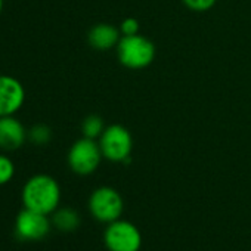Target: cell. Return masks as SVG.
<instances>
[{"mask_svg":"<svg viewBox=\"0 0 251 251\" xmlns=\"http://www.w3.org/2000/svg\"><path fill=\"white\" fill-rule=\"evenodd\" d=\"M59 201V183L49 175H36L30 177L23 188V202L28 210L52 214L58 208Z\"/></svg>","mask_w":251,"mask_h":251,"instance_id":"obj_1","label":"cell"},{"mask_svg":"<svg viewBox=\"0 0 251 251\" xmlns=\"http://www.w3.org/2000/svg\"><path fill=\"white\" fill-rule=\"evenodd\" d=\"M115 50L120 64L129 70H142L150 67L157 55L155 45L141 34L121 37Z\"/></svg>","mask_w":251,"mask_h":251,"instance_id":"obj_2","label":"cell"},{"mask_svg":"<svg viewBox=\"0 0 251 251\" xmlns=\"http://www.w3.org/2000/svg\"><path fill=\"white\" fill-rule=\"evenodd\" d=\"M103 158L112 163H124L130 160L133 150V138L129 129L121 124L106 126L98 139Z\"/></svg>","mask_w":251,"mask_h":251,"instance_id":"obj_3","label":"cell"},{"mask_svg":"<svg viewBox=\"0 0 251 251\" xmlns=\"http://www.w3.org/2000/svg\"><path fill=\"white\" fill-rule=\"evenodd\" d=\"M103 155L96 139L81 138L73 144L68 151V166L80 176H89L99 167Z\"/></svg>","mask_w":251,"mask_h":251,"instance_id":"obj_4","label":"cell"},{"mask_svg":"<svg viewBox=\"0 0 251 251\" xmlns=\"http://www.w3.org/2000/svg\"><path fill=\"white\" fill-rule=\"evenodd\" d=\"M123 208V197L111 186H100L95 189L89 198V210L92 216L102 223H112L118 220Z\"/></svg>","mask_w":251,"mask_h":251,"instance_id":"obj_5","label":"cell"},{"mask_svg":"<svg viewBox=\"0 0 251 251\" xmlns=\"http://www.w3.org/2000/svg\"><path fill=\"white\" fill-rule=\"evenodd\" d=\"M103 241L109 251H139L142 247V235L139 229L133 223L120 219L108 223Z\"/></svg>","mask_w":251,"mask_h":251,"instance_id":"obj_6","label":"cell"},{"mask_svg":"<svg viewBox=\"0 0 251 251\" xmlns=\"http://www.w3.org/2000/svg\"><path fill=\"white\" fill-rule=\"evenodd\" d=\"M49 230L50 220L48 214L24 207L15 219V235L21 241H40L48 236Z\"/></svg>","mask_w":251,"mask_h":251,"instance_id":"obj_7","label":"cell"},{"mask_svg":"<svg viewBox=\"0 0 251 251\" xmlns=\"http://www.w3.org/2000/svg\"><path fill=\"white\" fill-rule=\"evenodd\" d=\"M25 90L17 78L0 75V117L15 114L24 103Z\"/></svg>","mask_w":251,"mask_h":251,"instance_id":"obj_8","label":"cell"},{"mask_svg":"<svg viewBox=\"0 0 251 251\" xmlns=\"http://www.w3.org/2000/svg\"><path fill=\"white\" fill-rule=\"evenodd\" d=\"M27 133L24 126L12 115L0 117V148L14 151L23 147Z\"/></svg>","mask_w":251,"mask_h":251,"instance_id":"obj_9","label":"cell"},{"mask_svg":"<svg viewBox=\"0 0 251 251\" xmlns=\"http://www.w3.org/2000/svg\"><path fill=\"white\" fill-rule=\"evenodd\" d=\"M120 39H121V33H120L118 27H115L112 24H106V23L93 25L87 34L89 45L95 50H100V52L115 49Z\"/></svg>","mask_w":251,"mask_h":251,"instance_id":"obj_10","label":"cell"},{"mask_svg":"<svg viewBox=\"0 0 251 251\" xmlns=\"http://www.w3.org/2000/svg\"><path fill=\"white\" fill-rule=\"evenodd\" d=\"M52 222L56 226V229H59L62 232H74L80 225V216L75 210H73L70 207L56 208L53 211Z\"/></svg>","mask_w":251,"mask_h":251,"instance_id":"obj_11","label":"cell"},{"mask_svg":"<svg viewBox=\"0 0 251 251\" xmlns=\"http://www.w3.org/2000/svg\"><path fill=\"white\" fill-rule=\"evenodd\" d=\"M103 130H105V124H103V120L99 115L92 114V115H89V117H86L83 120L81 132H83V136L84 138L99 139V136L102 135Z\"/></svg>","mask_w":251,"mask_h":251,"instance_id":"obj_12","label":"cell"},{"mask_svg":"<svg viewBox=\"0 0 251 251\" xmlns=\"http://www.w3.org/2000/svg\"><path fill=\"white\" fill-rule=\"evenodd\" d=\"M52 138L50 129L45 124H37L30 130V139L36 144V145H46Z\"/></svg>","mask_w":251,"mask_h":251,"instance_id":"obj_13","label":"cell"},{"mask_svg":"<svg viewBox=\"0 0 251 251\" xmlns=\"http://www.w3.org/2000/svg\"><path fill=\"white\" fill-rule=\"evenodd\" d=\"M14 175H15V166L11 161V158L0 155V186L11 182Z\"/></svg>","mask_w":251,"mask_h":251,"instance_id":"obj_14","label":"cell"},{"mask_svg":"<svg viewBox=\"0 0 251 251\" xmlns=\"http://www.w3.org/2000/svg\"><path fill=\"white\" fill-rule=\"evenodd\" d=\"M121 37H127V36H136L139 34V21L136 18H124L118 27Z\"/></svg>","mask_w":251,"mask_h":251,"instance_id":"obj_15","label":"cell"},{"mask_svg":"<svg viewBox=\"0 0 251 251\" xmlns=\"http://www.w3.org/2000/svg\"><path fill=\"white\" fill-rule=\"evenodd\" d=\"M183 5L194 11V12H205V11H210L217 0H182Z\"/></svg>","mask_w":251,"mask_h":251,"instance_id":"obj_16","label":"cell"},{"mask_svg":"<svg viewBox=\"0 0 251 251\" xmlns=\"http://www.w3.org/2000/svg\"><path fill=\"white\" fill-rule=\"evenodd\" d=\"M2 8H3V0H0V12H2Z\"/></svg>","mask_w":251,"mask_h":251,"instance_id":"obj_17","label":"cell"}]
</instances>
